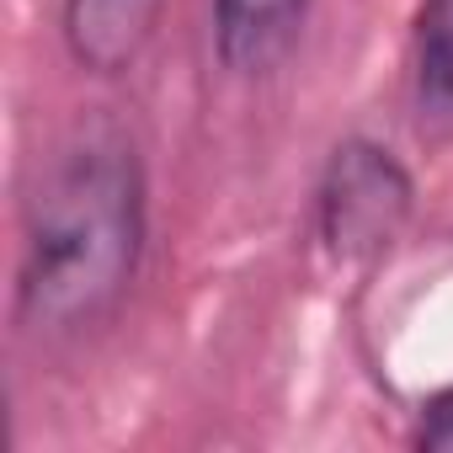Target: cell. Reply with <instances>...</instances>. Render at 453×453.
<instances>
[{
  "label": "cell",
  "mask_w": 453,
  "mask_h": 453,
  "mask_svg": "<svg viewBox=\"0 0 453 453\" xmlns=\"http://www.w3.org/2000/svg\"><path fill=\"white\" fill-rule=\"evenodd\" d=\"M144 230L150 203L134 139L118 128L75 134L27 197L17 262L22 326L65 336L112 315L134 288Z\"/></svg>",
  "instance_id": "1"
},
{
  "label": "cell",
  "mask_w": 453,
  "mask_h": 453,
  "mask_svg": "<svg viewBox=\"0 0 453 453\" xmlns=\"http://www.w3.org/2000/svg\"><path fill=\"white\" fill-rule=\"evenodd\" d=\"M411 208H416V181L395 160V150H384L379 139H342L331 150L315 187V230L336 262L347 267L379 262L411 224Z\"/></svg>",
  "instance_id": "2"
},
{
  "label": "cell",
  "mask_w": 453,
  "mask_h": 453,
  "mask_svg": "<svg viewBox=\"0 0 453 453\" xmlns=\"http://www.w3.org/2000/svg\"><path fill=\"white\" fill-rule=\"evenodd\" d=\"M165 0H65V49L91 75H123L155 38Z\"/></svg>",
  "instance_id": "3"
},
{
  "label": "cell",
  "mask_w": 453,
  "mask_h": 453,
  "mask_svg": "<svg viewBox=\"0 0 453 453\" xmlns=\"http://www.w3.org/2000/svg\"><path fill=\"white\" fill-rule=\"evenodd\" d=\"M310 17V0H213V49L230 75H273Z\"/></svg>",
  "instance_id": "4"
},
{
  "label": "cell",
  "mask_w": 453,
  "mask_h": 453,
  "mask_svg": "<svg viewBox=\"0 0 453 453\" xmlns=\"http://www.w3.org/2000/svg\"><path fill=\"white\" fill-rule=\"evenodd\" d=\"M416 102L426 118H453V0H421V17H416Z\"/></svg>",
  "instance_id": "5"
},
{
  "label": "cell",
  "mask_w": 453,
  "mask_h": 453,
  "mask_svg": "<svg viewBox=\"0 0 453 453\" xmlns=\"http://www.w3.org/2000/svg\"><path fill=\"white\" fill-rule=\"evenodd\" d=\"M411 442H416V448H432V453H453V384L421 405Z\"/></svg>",
  "instance_id": "6"
}]
</instances>
